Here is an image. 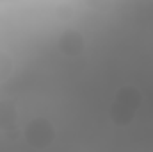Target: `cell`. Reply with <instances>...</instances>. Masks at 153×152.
<instances>
[{"instance_id":"1","label":"cell","mask_w":153,"mask_h":152,"mask_svg":"<svg viewBox=\"0 0 153 152\" xmlns=\"http://www.w3.org/2000/svg\"><path fill=\"white\" fill-rule=\"evenodd\" d=\"M143 97L141 91L135 86H123L116 91L112 104H111V120L114 122L116 125H128L141 108Z\"/></svg>"},{"instance_id":"2","label":"cell","mask_w":153,"mask_h":152,"mask_svg":"<svg viewBox=\"0 0 153 152\" xmlns=\"http://www.w3.org/2000/svg\"><path fill=\"white\" fill-rule=\"evenodd\" d=\"M25 140L36 149L48 147L55 140L53 123L48 118H43V116H38V118L30 120L27 123V127H25Z\"/></svg>"},{"instance_id":"3","label":"cell","mask_w":153,"mask_h":152,"mask_svg":"<svg viewBox=\"0 0 153 152\" xmlns=\"http://www.w3.org/2000/svg\"><path fill=\"white\" fill-rule=\"evenodd\" d=\"M84 36L76 29H68L59 36V50L70 57L78 56L84 50Z\"/></svg>"},{"instance_id":"4","label":"cell","mask_w":153,"mask_h":152,"mask_svg":"<svg viewBox=\"0 0 153 152\" xmlns=\"http://www.w3.org/2000/svg\"><path fill=\"white\" fill-rule=\"evenodd\" d=\"M16 120V111H14V106L7 100H0V129L2 131H7L13 127Z\"/></svg>"},{"instance_id":"5","label":"cell","mask_w":153,"mask_h":152,"mask_svg":"<svg viewBox=\"0 0 153 152\" xmlns=\"http://www.w3.org/2000/svg\"><path fill=\"white\" fill-rule=\"evenodd\" d=\"M13 72V61L9 57V54L5 52H0V81L7 79Z\"/></svg>"}]
</instances>
